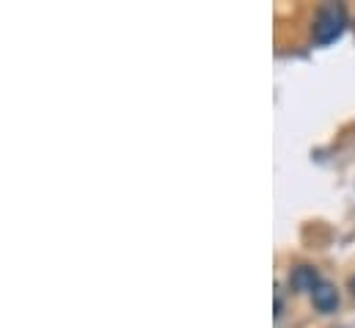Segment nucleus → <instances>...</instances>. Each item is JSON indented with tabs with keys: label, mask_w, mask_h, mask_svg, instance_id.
Returning a JSON list of instances; mask_svg holds the SVG:
<instances>
[{
	"label": "nucleus",
	"mask_w": 355,
	"mask_h": 328,
	"mask_svg": "<svg viewBox=\"0 0 355 328\" xmlns=\"http://www.w3.org/2000/svg\"><path fill=\"white\" fill-rule=\"evenodd\" d=\"M347 31V11L342 3H325L317 11L314 19V42L317 44H331Z\"/></svg>",
	"instance_id": "nucleus-1"
},
{
	"label": "nucleus",
	"mask_w": 355,
	"mask_h": 328,
	"mask_svg": "<svg viewBox=\"0 0 355 328\" xmlns=\"http://www.w3.org/2000/svg\"><path fill=\"white\" fill-rule=\"evenodd\" d=\"M320 284H322V276H320V270L311 268V265H297V268H292V273H289V287H292L295 293H314Z\"/></svg>",
	"instance_id": "nucleus-2"
},
{
	"label": "nucleus",
	"mask_w": 355,
	"mask_h": 328,
	"mask_svg": "<svg viewBox=\"0 0 355 328\" xmlns=\"http://www.w3.org/2000/svg\"><path fill=\"white\" fill-rule=\"evenodd\" d=\"M311 301H314L317 312L331 315V312H336V306H339V293H336V287H331L328 281H322V284L311 293Z\"/></svg>",
	"instance_id": "nucleus-3"
},
{
	"label": "nucleus",
	"mask_w": 355,
	"mask_h": 328,
	"mask_svg": "<svg viewBox=\"0 0 355 328\" xmlns=\"http://www.w3.org/2000/svg\"><path fill=\"white\" fill-rule=\"evenodd\" d=\"M350 290H353V293H355V276H353V279H350Z\"/></svg>",
	"instance_id": "nucleus-4"
}]
</instances>
